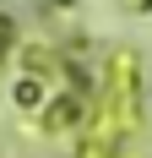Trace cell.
I'll return each instance as SVG.
<instances>
[{
  "mask_svg": "<svg viewBox=\"0 0 152 158\" xmlns=\"http://www.w3.org/2000/svg\"><path fill=\"white\" fill-rule=\"evenodd\" d=\"M130 131H136V55L125 49L103 71V93L92 104V126L82 136V153L76 158H120Z\"/></svg>",
  "mask_w": 152,
  "mask_h": 158,
  "instance_id": "6da1fadb",
  "label": "cell"
}]
</instances>
